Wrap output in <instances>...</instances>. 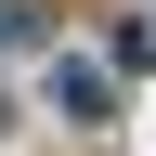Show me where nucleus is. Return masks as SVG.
<instances>
[{
	"label": "nucleus",
	"instance_id": "obj_1",
	"mask_svg": "<svg viewBox=\"0 0 156 156\" xmlns=\"http://www.w3.org/2000/svg\"><path fill=\"white\" fill-rule=\"evenodd\" d=\"M52 104H65V117H104V104H117V78L91 65V52H65V65H52Z\"/></svg>",
	"mask_w": 156,
	"mask_h": 156
},
{
	"label": "nucleus",
	"instance_id": "obj_2",
	"mask_svg": "<svg viewBox=\"0 0 156 156\" xmlns=\"http://www.w3.org/2000/svg\"><path fill=\"white\" fill-rule=\"evenodd\" d=\"M0 39H26V0H0Z\"/></svg>",
	"mask_w": 156,
	"mask_h": 156
}]
</instances>
